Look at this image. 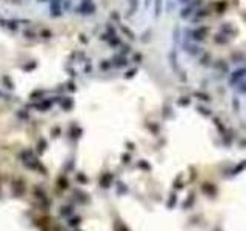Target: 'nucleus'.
Wrapping results in <instances>:
<instances>
[{
    "instance_id": "f257e3e1",
    "label": "nucleus",
    "mask_w": 246,
    "mask_h": 231,
    "mask_svg": "<svg viewBox=\"0 0 246 231\" xmlns=\"http://www.w3.org/2000/svg\"><path fill=\"white\" fill-rule=\"evenodd\" d=\"M208 31H209V29H208L206 26H203L202 29L199 28V29H197V31H195L192 36H194V39H195V40H202V39H205V34H203V33H208Z\"/></svg>"
},
{
    "instance_id": "f03ea898",
    "label": "nucleus",
    "mask_w": 246,
    "mask_h": 231,
    "mask_svg": "<svg viewBox=\"0 0 246 231\" xmlns=\"http://www.w3.org/2000/svg\"><path fill=\"white\" fill-rule=\"evenodd\" d=\"M155 14L157 16L160 14V0H157V2H155Z\"/></svg>"
}]
</instances>
